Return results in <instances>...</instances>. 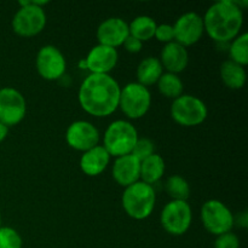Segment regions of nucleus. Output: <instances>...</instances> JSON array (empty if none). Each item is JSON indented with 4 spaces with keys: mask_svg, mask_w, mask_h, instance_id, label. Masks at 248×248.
<instances>
[{
    "mask_svg": "<svg viewBox=\"0 0 248 248\" xmlns=\"http://www.w3.org/2000/svg\"><path fill=\"white\" fill-rule=\"evenodd\" d=\"M121 89L109 74H90L79 89V103L86 113L103 118L119 107Z\"/></svg>",
    "mask_w": 248,
    "mask_h": 248,
    "instance_id": "1",
    "label": "nucleus"
},
{
    "mask_svg": "<svg viewBox=\"0 0 248 248\" xmlns=\"http://www.w3.org/2000/svg\"><path fill=\"white\" fill-rule=\"evenodd\" d=\"M206 33L217 43H229L239 35L244 23L242 10L232 0L213 4L203 17Z\"/></svg>",
    "mask_w": 248,
    "mask_h": 248,
    "instance_id": "2",
    "label": "nucleus"
},
{
    "mask_svg": "<svg viewBox=\"0 0 248 248\" xmlns=\"http://www.w3.org/2000/svg\"><path fill=\"white\" fill-rule=\"evenodd\" d=\"M155 201L154 188L142 181L131 184L123 194L124 210L133 219L140 220L149 217L154 211Z\"/></svg>",
    "mask_w": 248,
    "mask_h": 248,
    "instance_id": "3",
    "label": "nucleus"
},
{
    "mask_svg": "<svg viewBox=\"0 0 248 248\" xmlns=\"http://www.w3.org/2000/svg\"><path fill=\"white\" fill-rule=\"evenodd\" d=\"M137 140V130L132 124L125 120H116L106 130L103 148L110 156H125L132 153Z\"/></svg>",
    "mask_w": 248,
    "mask_h": 248,
    "instance_id": "4",
    "label": "nucleus"
},
{
    "mask_svg": "<svg viewBox=\"0 0 248 248\" xmlns=\"http://www.w3.org/2000/svg\"><path fill=\"white\" fill-rule=\"evenodd\" d=\"M19 10L12 19V29L19 36L31 38L38 35L46 24V15L43 7L35 6L31 0L19 1Z\"/></svg>",
    "mask_w": 248,
    "mask_h": 248,
    "instance_id": "5",
    "label": "nucleus"
},
{
    "mask_svg": "<svg viewBox=\"0 0 248 248\" xmlns=\"http://www.w3.org/2000/svg\"><path fill=\"white\" fill-rule=\"evenodd\" d=\"M150 104L152 96L148 87L138 82H130L121 90L119 107L127 118L132 120L142 118L148 113Z\"/></svg>",
    "mask_w": 248,
    "mask_h": 248,
    "instance_id": "6",
    "label": "nucleus"
},
{
    "mask_svg": "<svg viewBox=\"0 0 248 248\" xmlns=\"http://www.w3.org/2000/svg\"><path fill=\"white\" fill-rule=\"evenodd\" d=\"M171 116L181 126H198L207 118V107L198 97L184 94L173 101L171 106Z\"/></svg>",
    "mask_w": 248,
    "mask_h": 248,
    "instance_id": "7",
    "label": "nucleus"
},
{
    "mask_svg": "<svg viewBox=\"0 0 248 248\" xmlns=\"http://www.w3.org/2000/svg\"><path fill=\"white\" fill-rule=\"evenodd\" d=\"M201 219L205 229L217 236L230 232L235 223L232 211L218 200H208L203 203Z\"/></svg>",
    "mask_w": 248,
    "mask_h": 248,
    "instance_id": "8",
    "label": "nucleus"
},
{
    "mask_svg": "<svg viewBox=\"0 0 248 248\" xmlns=\"http://www.w3.org/2000/svg\"><path fill=\"white\" fill-rule=\"evenodd\" d=\"M193 213L190 205L186 201L172 200L167 203L161 212V225L169 234L179 236L190 228Z\"/></svg>",
    "mask_w": 248,
    "mask_h": 248,
    "instance_id": "9",
    "label": "nucleus"
},
{
    "mask_svg": "<svg viewBox=\"0 0 248 248\" xmlns=\"http://www.w3.org/2000/svg\"><path fill=\"white\" fill-rule=\"evenodd\" d=\"M26 99L14 87L0 90V123L5 126H14L21 123L26 116Z\"/></svg>",
    "mask_w": 248,
    "mask_h": 248,
    "instance_id": "10",
    "label": "nucleus"
},
{
    "mask_svg": "<svg viewBox=\"0 0 248 248\" xmlns=\"http://www.w3.org/2000/svg\"><path fill=\"white\" fill-rule=\"evenodd\" d=\"M36 70L45 80H57L65 73V58L57 47L46 45L39 50L35 60Z\"/></svg>",
    "mask_w": 248,
    "mask_h": 248,
    "instance_id": "11",
    "label": "nucleus"
},
{
    "mask_svg": "<svg viewBox=\"0 0 248 248\" xmlns=\"http://www.w3.org/2000/svg\"><path fill=\"white\" fill-rule=\"evenodd\" d=\"M172 27L174 31V40L184 47L198 43L205 31L202 17L195 12L182 15Z\"/></svg>",
    "mask_w": 248,
    "mask_h": 248,
    "instance_id": "12",
    "label": "nucleus"
},
{
    "mask_svg": "<svg viewBox=\"0 0 248 248\" xmlns=\"http://www.w3.org/2000/svg\"><path fill=\"white\" fill-rule=\"evenodd\" d=\"M65 140L70 148L85 153L98 145L99 132L89 121H74L68 127Z\"/></svg>",
    "mask_w": 248,
    "mask_h": 248,
    "instance_id": "13",
    "label": "nucleus"
},
{
    "mask_svg": "<svg viewBox=\"0 0 248 248\" xmlns=\"http://www.w3.org/2000/svg\"><path fill=\"white\" fill-rule=\"evenodd\" d=\"M130 35L128 24L119 17H111L99 24L97 29V39L99 45L118 47L125 43Z\"/></svg>",
    "mask_w": 248,
    "mask_h": 248,
    "instance_id": "14",
    "label": "nucleus"
},
{
    "mask_svg": "<svg viewBox=\"0 0 248 248\" xmlns=\"http://www.w3.org/2000/svg\"><path fill=\"white\" fill-rule=\"evenodd\" d=\"M118 58L119 55L116 48L98 44L91 48L87 57L85 58V62L91 74H108L115 68Z\"/></svg>",
    "mask_w": 248,
    "mask_h": 248,
    "instance_id": "15",
    "label": "nucleus"
},
{
    "mask_svg": "<svg viewBox=\"0 0 248 248\" xmlns=\"http://www.w3.org/2000/svg\"><path fill=\"white\" fill-rule=\"evenodd\" d=\"M140 161L132 154L116 157L113 165V178L121 186H130L140 181Z\"/></svg>",
    "mask_w": 248,
    "mask_h": 248,
    "instance_id": "16",
    "label": "nucleus"
},
{
    "mask_svg": "<svg viewBox=\"0 0 248 248\" xmlns=\"http://www.w3.org/2000/svg\"><path fill=\"white\" fill-rule=\"evenodd\" d=\"M189 62L188 51L184 46L179 45L176 41L166 44L161 51V63L162 68H166L169 73L177 74L183 72Z\"/></svg>",
    "mask_w": 248,
    "mask_h": 248,
    "instance_id": "17",
    "label": "nucleus"
},
{
    "mask_svg": "<svg viewBox=\"0 0 248 248\" xmlns=\"http://www.w3.org/2000/svg\"><path fill=\"white\" fill-rule=\"evenodd\" d=\"M110 160V155L102 145L92 148L82 154L80 159V169L85 174L94 177L101 174L107 169Z\"/></svg>",
    "mask_w": 248,
    "mask_h": 248,
    "instance_id": "18",
    "label": "nucleus"
},
{
    "mask_svg": "<svg viewBox=\"0 0 248 248\" xmlns=\"http://www.w3.org/2000/svg\"><path fill=\"white\" fill-rule=\"evenodd\" d=\"M162 65L159 58L148 57L140 63L137 68L138 84L143 86H150L159 81L162 75Z\"/></svg>",
    "mask_w": 248,
    "mask_h": 248,
    "instance_id": "19",
    "label": "nucleus"
},
{
    "mask_svg": "<svg viewBox=\"0 0 248 248\" xmlns=\"http://www.w3.org/2000/svg\"><path fill=\"white\" fill-rule=\"evenodd\" d=\"M220 77L225 86L232 90H240L244 87L247 75L242 65L232 61H225L220 67Z\"/></svg>",
    "mask_w": 248,
    "mask_h": 248,
    "instance_id": "20",
    "label": "nucleus"
},
{
    "mask_svg": "<svg viewBox=\"0 0 248 248\" xmlns=\"http://www.w3.org/2000/svg\"><path fill=\"white\" fill-rule=\"evenodd\" d=\"M164 172L165 161L160 155L153 154L140 162V178H142V182L149 184V186L161 179V177L164 176Z\"/></svg>",
    "mask_w": 248,
    "mask_h": 248,
    "instance_id": "21",
    "label": "nucleus"
},
{
    "mask_svg": "<svg viewBox=\"0 0 248 248\" xmlns=\"http://www.w3.org/2000/svg\"><path fill=\"white\" fill-rule=\"evenodd\" d=\"M156 23L149 16H138L128 26L130 35L140 41H147L152 39L155 34Z\"/></svg>",
    "mask_w": 248,
    "mask_h": 248,
    "instance_id": "22",
    "label": "nucleus"
},
{
    "mask_svg": "<svg viewBox=\"0 0 248 248\" xmlns=\"http://www.w3.org/2000/svg\"><path fill=\"white\" fill-rule=\"evenodd\" d=\"M157 87L161 94H164L167 98L176 99L182 96V92H183V82L179 79L178 75L172 74V73L162 74L157 81Z\"/></svg>",
    "mask_w": 248,
    "mask_h": 248,
    "instance_id": "23",
    "label": "nucleus"
},
{
    "mask_svg": "<svg viewBox=\"0 0 248 248\" xmlns=\"http://www.w3.org/2000/svg\"><path fill=\"white\" fill-rule=\"evenodd\" d=\"M167 194L173 200L186 201L190 196V186L188 182L181 176H171L165 183Z\"/></svg>",
    "mask_w": 248,
    "mask_h": 248,
    "instance_id": "24",
    "label": "nucleus"
},
{
    "mask_svg": "<svg viewBox=\"0 0 248 248\" xmlns=\"http://www.w3.org/2000/svg\"><path fill=\"white\" fill-rule=\"evenodd\" d=\"M230 57H232V62L237 63V64L247 65L248 63V34L244 33L241 35H237L236 38L232 40V45L229 48Z\"/></svg>",
    "mask_w": 248,
    "mask_h": 248,
    "instance_id": "25",
    "label": "nucleus"
},
{
    "mask_svg": "<svg viewBox=\"0 0 248 248\" xmlns=\"http://www.w3.org/2000/svg\"><path fill=\"white\" fill-rule=\"evenodd\" d=\"M0 248H22V237L12 228L0 227Z\"/></svg>",
    "mask_w": 248,
    "mask_h": 248,
    "instance_id": "26",
    "label": "nucleus"
},
{
    "mask_svg": "<svg viewBox=\"0 0 248 248\" xmlns=\"http://www.w3.org/2000/svg\"><path fill=\"white\" fill-rule=\"evenodd\" d=\"M154 150V143H153L152 140H148V138H138L131 154H132L136 159H138L142 162L143 160L149 157L150 155L155 154Z\"/></svg>",
    "mask_w": 248,
    "mask_h": 248,
    "instance_id": "27",
    "label": "nucleus"
},
{
    "mask_svg": "<svg viewBox=\"0 0 248 248\" xmlns=\"http://www.w3.org/2000/svg\"><path fill=\"white\" fill-rule=\"evenodd\" d=\"M215 248H240L239 237L232 232L219 235L215 242Z\"/></svg>",
    "mask_w": 248,
    "mask_h": 248,
    "instance_id": "28",
    "label": "nucleus"
},
{
    "mask_svg": "<svg viewBox=\"0 0 248 248\" xmlns=\"http://www.w3.org/2000/svg\"><path fill=\"white\" fill-rule=\"evenodd\" d=\"M154 36L157 40L161 41V43H172L174 40L173 27L170 26V24H160V26H156Z\"/></svg>",
    "mask_w": 248,
    "mask_h": 248,
    "instance_id": "29",
    "label": "nucleus"
},
{
    "mask_svg": "<svg viewBox=\"0 0 248 248\" xmlns=\"http://www.w3.org/2000/svg\"><path fill=\"white\" fill-rule=\"evenodd\" d=\"M123 45H124V47L126 48V51H128V52L137 53L142 50L143 44H142V41L137 40V39L133 38V36L128 35V38L126 39L125 43H124Z\"/></svg>",
    "mask_w": 248,
    "mask_h": 248,
    "instance_id": "30",
    "label": "nucleus"
},
{
    "mask_svg": "<svg viewBox=\"0 0 248 248\" xmlns=\"http://www.w3.org/2000/svg\"><path fill=\"white\" fill-rule=\"evenodd\" d=\"M7 133H9V127H7V126H5L4 124L0 123V143H1L5 138H6Z\"/></svg>",
    "mask_w": 248,
    "mask_h": 248,
    "instance_id": "31",
    "label": "nucleus"
},
{
    "mask_svg": "<svg viewBox=\"0 0 248 248\" xmlns=\"http://www.w3.org/2000/svg\"><path fill=\"white\" fill-rule=\"evenodd\" d=\"M237 222H239V225H241V227L246 228L247 227V223H248L247 213L244 212L241 216H239V218H237Z\"/></svg>",
    "mask_w": 248,
    "mask_h": 248,
    "instance_id": "32",
    "label": "nucleus"
},
{
    "mask_svg": "<svg viewBox=\"0 0 248 248\" xmlns=\"http://www.w3.org/2000/svg\"><path fill=\"white\" fill-rule=\"evenodd\" d=\"M79 68H81V69H87V68H86V62H85V60L80 61Z\"/></svg>",
    "mask_w": 248,
    "mask_h": 248,
    "instance_id": "33",
    "label": "nucleus"
},
{
    "mask_svg": "<svg viewBox=\"0 0 248 248\" xmlns=\"http://www.w3.org/2000/svg\"><path fill=\"white\" fill-rule=\"evenodd\" d=\"M0 227H1V215H0Z\"/></svg>",
    "mask_w": 248,
    "mask_h": 248,
    "instance_id": "34",
    "label": "nucleus"
}]
</instances>
